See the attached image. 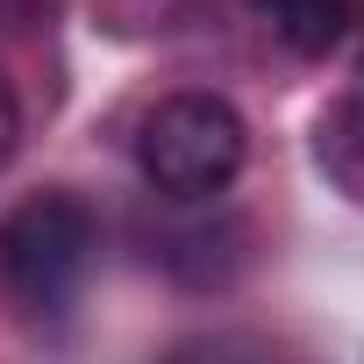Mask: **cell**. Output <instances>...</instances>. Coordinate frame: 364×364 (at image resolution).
Returning a JSON list of instances; mask_svg holds the SVG:
<instances>
[{
    "label": "cell",
    "mask_w": 364,
    "mask_h": 364,
    "mask_svg": "<svg viewBox=\"0 0 364 364\" xmlns=\"http://www.w3.org/2000/svg\"><path fill=\"white\" fill-rule=\"evenodd\" d=\"M93 264H100V222L72 193H36L0 222V286L36 321H58L86 293Z\"/></svg>",
    "instance_id": "6da1fadb"
},
{
    "label": "cell",
    "mask_w": 364,
    "mask_h": 364,
    "mask_svg": "<svg viewBox=\"0 0 364 364\" xmlns=\"http://www.w3.org/2000/svg\"><path fill=\"white\" fill-rule=\"evenodd\" d=\"M243 114L222 100V93H171L143 114L136 129V164L143 178L164 193V200H215L236 186V171H243Z\"/></svg>",
    "instance_id": "7a4b0ae2"
},
{
    "label": "cell",
    "mask_w": 364,
    "mask_h": 364,
    "mask_svg": "<svg viewBox=\"0 0 364 364\" xmlns=\"http://www.w3.org/2000/svg\"><path fill=\"white\" fill-rule=\"evenodd\" d=\"M236 243H243L236 222H193V229H164L150 257L171 279H186V286H222L236 272Z\"/></svg>",
    "instance_id": "3957f363"
},
{
    "label": "cell",
    "mask_w": 364,
    "mask_h": 364,
    "mask_svg": "<svg viewBox=\"0 0 364 364\" xmlns=\"http://www.w3.org/2000/svg\"><path fill=\"white\" fill-rule=\"evenodd\" d=\"M250 8H257L300 58H328V50L350 36V22H357L364 0H250Z\"/></svg>",
    "instance_id": "277c9868"
},
{
    "label": "cell",
    "mask_w": 364,
    "mask_h": 364,
    "mask_svg": "<svg viewBox=\"0 0 364 364\" xmlns=\"http://www.w3.org/2000/svg\"><path fill=\"white\" fill-rule=\"evenodd\" d=\"M321 164H328V178H343L350 193H364V72L321 114Z\"/></svg>",
    "instance_id": "5b68a950"
},
{
    "label": "cell",
    "mask_w": 364,
    "mask_h": 364,
    "mask_svg": "<svg viewBox=\"0 0 364 364\" xmlns=\"http://www.w3.org/2000/svg\"><path fill=\"white\" fill-rule=\"evenodd\" d=\"M43 22H50V0H0V29L8 36H29Z\"/></svg>",
    "instance_id": "8992f818"
},
{
    "label": "cell",
    "mask_w": 364,
    "mask_h": 364,
    "mask_svg": "<svg viewBox=\"0 0 364 364\" xmlns=\"http://www.w3.org/2000/svg\"><path fill=\"white\" fill-rule=\"evenodd\" d=\"M15 143H22V107H15V93H8V79H0V171H8V157H15Z\"/></svg>",
    "instance_id": "52a82bcc"
}]
</instances>
